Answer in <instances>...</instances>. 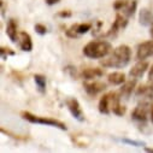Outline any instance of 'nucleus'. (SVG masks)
I'll list each match as a JSON object with an SVG mask.
<instances>
[{
  "instance_id": "1",
  "label": "nucleus",
  "mask_w": 153,
  "mask_h": 153,
  "mask_svg": "<svg viewBox=\"0 0 153 153\" xmlns=\"http://www.w3.org/2000/svg\"><path fill=\"white\" fill-rule=\"evenodd\" d=\"M131 58L130 47L127 45H121L117 48H114L112 54L101 60V65L104 68H113V69H122L127 66Z\"/></svg>"
},
{
  "instance_id": "2",
  "label": "nucleus",
  "mask_w": 153,
  "mask_h": 153,
  "mask_svg": "<svg viewBox=\"0 0 153 153\" xmlns=\"http://www.w3.org/2000/svg\"><path fill=\"white\" fill-rule=\"evenodd\" d=\"M112 51V46L107 41H92L83 47V54L91 59L105 58Z\"/></svg>"
},
{
  "instance_id": "3",
  "label": "nucleus",
  "mask_w": 153,
  "mask_h": 153,
  "mask_svg": "<svg viewBox=\"0 0 153 153\" xmlns=\"http://www.w3.org/2000/svg\"><path fill=\"white\" fill-rule=\"evenodd\" d=\"M21 116L23 120L30 122V123H36V124H42V126H47V127H54V128H58L60 130H66V126L58 121V120H53V118H48V117H40V116H35V114L28 112V111H24L21 113Z\"/></svg>"
},
{
  "instance_id": "4",
  "label": "nucleus",
  "mask_w": 153,
  "mask_h": 153,
  "mask_svg": "<svg viewBox=\"0 0 153 153\" xmlns=\"http://www.w3.org/2000/svg\"><path fill=\"white\" fill-rule=\"evenodd\" d=\"M120 100H122V99L120 98L118 93H112L111 92V93H107V94L102 95L100 101H99V111H100V113L108 114L112 111L113 106L116 105Z\"/></svg>"
},
{
  "instance_id": "5",
  "label": "nucleus",
  "mask_w": 153,
  "mask_h": 153,
  "mask_svg": "<svg viewBox=\"0 0 153 153\" xmlns=\"http://www.w3.org/2000/svg\"><path fill=\"white\" fill-rule=\"evenodd\" d=\"M151 104L148 100H142V102H140L133 111L131 117L135 121L139 122H146L148 118V114L151 113Z\"/></svg>"
},
{
  "instance_id": "6",
  "label": "nucleus",
  "mask_w": 153,
  "mask_h": 153,
  "mask_svg": "<svg viewBox=\"0 0 153 153\" xmlns=\"http://www.w3.org/2000/svg\"><path fill=\"white\" fill-rule=\"evenodd\" d=\"M66 107H68V110L71 113V116L75 120H77L79 122H85V120H86L85 118V113H83V111L81 108L80 102L75 98H71V99L66 100Z\"/></svg>"
},
{
  "instance_id": "7",
  "label": "nucleus",
  "mask_w": 153,
  "mask_h": 153,
  "mask_svg": "<svg viewBox=\"0 0 153 153\" xmlns=\"http://www.w3.org/2000/svg\"><path fill=\"white\" fill-rule=\"evenodd\" d=\"M127 24H128V17L124 16L123 13L118 12L116 15V19H114L113 24L111 25L110 30L107 31V34L105 36H116L120 30H122V29H124L127 27Z\"/></svg>"
},
{
  "instance_id": "8",
  "label": "nucleus",
  "mask_w": 153,
  "mask_h": 153,
  "mask_svg": "<svg viewBox=\"0 0 153 153\" xmlns=\"http://www.w3.org/2000/svg\"><path fill=\"white\" fill-rule=\"evenodd\" d=\"M152 56H153V40L145 41L137 46V50H136L137 60H145Z\"/></svg>"
},
{
  "instance_id": "9",
  "label": "nucleus",
  "mask_w": 153,
  "mask_h": 153,
  "mask_svg": "<svg viewBox=\"0 0 153 153\" xmlns=\"http://www.w3.org/2000/svg\"><path fill=\"white\" fill-rule=\"evenodd\" d=\"M92 29L91 23H79V24H74L66 30V35L69 37H79L86 33H88Z\"/></svg>"
},
{
  "instance_id": "10",
  "label": "nucleus",
  "mask_w": 153,
  "mask_h": 153,
  "mask_svg": "<svg viewBox=\"0 0 153 153\" xmlns=\"http://www.w3.org/2000/svg\"><path fill=\"white\" fill-rule=\"evenodd\" d=\"M147 69H148V63L145 62V60H139V62L130 69L129 76H130L131 79H135V80L141 79L142 76L145 75V72L147 71Z\"/></svg>"
},
{
  "instance_id": "11",
  "label": "nucleus",
  "mask_w": 153,
  "mask_h": 153,
  "mask_svg": "<svg viewBox=\"0 0 153 153\" xmlns=\"http://www.w3.org/2000/svg\"><path fill=\"white\" fill-rule=\"evenodd\" d=\"M135 97L137 99H142V100L153 99V82L140 86L135 92Z\"/></svg>"
},
{
  "instance_id": "12",
  "label": "nucleus",
  "mask_w": 153,
  "mask_h": 153,
  "mask_svg": "<svg viewBox=\"0 0 153 153\" xmlns=\"http://www.w3.org/2000/svg\"><path fill=\"white\" fill-rule=\"evenodd\" d=\"M18 46L22 51L24 52H31L33 50V41H31V36L25 33V31H21L18 34Z\"/></svg>"
},
{
  "instance_id": "13",
  "label": "nucleus",
  "mask_w": 153,
  "mask_h": 153,
  "mask_svg": "<svg viewBox=\"0 0 153 153\" xmlns=\"http://www.w3.org/2000/svg\"><path fill=\"white\" fill-rule=\"evenodd\" d=\"M135 86H136V80L135 79L134 80H130L128 82H124V85L122 86V88L120 89V93H118L120 94V98L122 100H128L130 98V95L133 94Z\"/></svg>"
},
{
  "instance_id": "14",
  "label": "nucleus",
  "mask_w": 153,
  "mask_h": 153,
  "mask_svg": "<svg viewBox=\"0 0 153 153\" xmlns=\"http://www.w3.org/2000/svg\"><path fill=\"white\" fill-rule=\"evenodd\" d=\"M83 87H85V91H86L89 95L94 97V95L101 93L102 91H105L106 85L102 83V82H99V81H94V82H91V83H85Z\"/></svg>"
},
{
  "instance_id": "15",
  "label": "nucleus",
  "mask_w": 153,
  "mask_h": 153,
  "mask_svg": "<svg viewBox=\"0 0 153 153\" xmlns=\"http://www.w3.org/2000/svg\"><path fill=\"white\" fill-rule=\"evenodd\" d=\"M139 21L141 25L152 28L153 27V13L148 11L147 9H142L140 10V13H139Z\"/></svg>"
},
{
  "instance_id": "16",
  "label": "nucleus",
  "mask_w": 153,
  "mask_h": 153,
  "mask_svg": "<svg viewBox=\"0 0 153 153\" xmlns=\"http://www.w3.org/2000/svg\"><path fill=\"white\" fill-rule=\"evenodd\" d=\"M102 75H104V72L99 68H88L81 72V76L85 80H94V79L101 77Z\"/></svg>"
},
{
  "instance_id": "17",
  "label": "nucleus",
  "mask_w": 153,
  "mask_h": 153,
  "mask_svg": "<svg viewBox=\"0 0 153 153\" xmlns=\"http://www.w3.org/2000/svg\"><path fill=\"white\" fill-rule=\"evenodd\" d=\"M6 34L9 36V39L12 42H17L18 40V33H17V23L15 19H10L7 25H6Z\"/></svg>"
},
{
  "instance_id": "18",
  "label": "nucleus",
  "mask_w": 153,
  "mask_h": 153,
  "mask_svg": "<svg viewBox=\"0 0 153 153\" xmlns=\"http://www.w3.org/2000/svg\"><path fill=\"white\" fill-rule=\"evenodd\" d=\"M107 81L111 85H114V86L122 85V83L126 82V75H124V72H120V71L111 72V74L107 75Z\"/></svg>"
},
{
  "instance_id": "19",
  "label": "nucleus",
  "mask_w": 153,
  "mask_h": 153,
  "mask_svg": "<svg viewBox=\"0 0 153 153\" xmlns=\"http://www.w3.org/2000/svg\"><path fill=\"white\" fill-rule=\"evenodd\" d=\"M136 7H137V1L136 0H128V3L126 4V6L122 10H120L118 12H121L124 16H127L128 18H130L131 16H134V13L136 11Z\"/></svg>"
},
{
  "instance_id": "20",
  "label": "nucleus",
  "mask_w": 153,
  "mask_h": 153,
  "mask_svg": "<svg viewBox=\"0 0 153 153\" xmlns=\"http://www.w3.org/2000/svg\"><path fill=\"white\" fill-rule=\"evenodd\" d=\"M34 81H35V85H36V88L41 94H45L46 93V76L41 75V74H36L34 75Z\"/></svg>"
},
{
  "instance_id": "21",
  "label": "nucleus",
  "mask_w": 153,
  "mask_h": 153,
  "mask_svg": "<svg viewBox=\"0 0 153 153\" xmlns=\"http://www.w3.org/2000/svg\"><path fill=\"white\" fill-rule=\"evenodd\" d=\"M112 112L114 113V114H117V116H123V114L126 113V107L121 104V100L113 106V108H112Z\"/></svg>"
},
{
  "instance_id": "22",
  "label": "nucleus",
  "mask_w": 153,
  "mask_h": 153,
  "mask_svg": "<svg viewBox=\"0 0 153 153\" xmlns=\"http://www.w3.org/2000/svg\"><path fill=\"white\" fill-rule=\"evenodd\" d=\"M122 142L128 143V145L134 146V147H145L146 146V143L142 141H136V140H130V139H122Z\"/></svg>"
},
{
  "instance_id": "23",
  "label": "nucleus",
  "mask_w": 153,
  "mask_h": 153,
  "mask_svg": "<svg viewBox=\"0 0 153 153\" xmlns=\"http://www.w3.org/2000/svg\"><path fill=\"white\" fill-rule=\"evenodd\" d=\"M0 54H1L3 59H6L7 56H15V52L11 48H6V47H1L0 48Z\"/></svg>"
},
{
  "instance_id": "24",
  "label": "nucleus",
  "mask_w": 153,
  "mask_h": 153,
  "mask_svg": "<svg viewBox=\"0 0 153 153\" xmlns=\"http://www.w3.org/2000/svg\"><path fill=\"white\" fill-rule=\"evenodd\" d=\"M127 3H128V0H116V1L113 3V9L120 11V10H122L126 6Z\"/></svg>"
},
{
  "instance_id": "25",
  "label": "nucleus",
  "mask_w": 153,
  "mask_h": 153,
  "mask_svg": "<svg viewBox=\"0 0 153 153\" xmlns=\"http://www.w3.org/2000/svg\"><path fill=\"white\" fill-rule=\"evenodd\" d=\"M34 29H35V31H36L37 34H40V35H45V34L47 33V28H46L44 24H35Z\"/></svg>"
},
{
  "instance_id": "26",
  "label": "nucleus",
  "mask_w": 153,
  "mask_h": 153,
  "mask_svg": "<svg viewBox=\"0 0 153 153\" xmlns=\"http://www.w3.org/2000/svg\"><path fill=\"white\" fill-rule=\"evenodd\" d=\"M65 70L71 74V77H74V79L76 77V76H77V74H76V68H74V66H68Z\"/></svg>"
},
{
  "instance_id": "27",
  "label": "nucleus",
  "mask_w": 153,
  "mask_h": 153,
  "mask_svg": "<svg viewBox=\"0 0 153 153\" xmlns=\"http://www.w3.org/2000/svg\"><path fill=\"white\" fill-rule=\"evenodd\" d=\"M58 16L63 17V18H69V17H71V12L70 11H62L58 13Z\"/></svg>"
},
{
  "instance_id": "28",
  "label": "nucleus",
  "mask_w": 153,
  "mask_h": 153,
  "mask_svg": "<svg viewBox=\"0 0 153 153\" xmlns=\"http://www.w3.org/2000/svg\"><path fill=\"white\" fill-rule=\"evenodd\" d=\"M46 1V4L47 5H50V6H53V5H56V4H58L60 0H45Z\"/></svg>"
},
{
  "instance_id": "29",
  "label": "nucleus",
  "mask_w": 153,
  "mask_h": 153,
  "mask_svg": "<svg viewBox=\"0 0 153 153\" xmlns=\"http://www.w3.org/2000/svg\"><path fill=\"white\" fill-rule=\"evenodd\" d=\"M4 15H5V6H4V1L1 0V16L4 17Z\"/></svg>"
},
{
  "instance_id": "30",
  "label": "nucleus",
  "mask_w": 153,
  "mask_h": 153,
  "mask_svg": "<svg viewBox=\"0 0 153 153\" xmlns=\"http://www.w3.org/2000/svg\"><path fill=\"white\" fill-rule=\"evenodd\" d=\"M148 76H149V79H152L153 77V65L151 66V69H149V74H148Z\"/></svg>"
},
{
  "instance_id": "31",
  "label": "nucleus",
  "mask_w": 153,
  "mask_h": 153,
  "mask_svg": "<svg viewBox=\"0 0 153 153\" xmlns=\"http://www.w3.org/2000/svg\"><path fill=\"white\" fill-rule=\"evenodd\" d=\"M143 148H145L146 152H152V153H153V148H148V147H146V146H145Z\"/></svg>"
},
{
  "instance_id": "32",
  "label": "nucleus",
  "mask_w": 153,
  "mask_h": 153,
  "mask_svg": "<svg viewBox=\"0 0 153 153\" xmlns=\"http://www.w3.org/2000/svg\"><path fill=\"white\" fill-rule=\"evenodd\" d=\"M151 120H152V122H153V107H152V110H151Z\"/></svg>"
},
{
  "instance_id": "33",
  "label": "nucleus",
  "mask_w": 153,
  "mask_h": 153,
  "mask_svg": "<svg viewBox=\"0 0 153 153\" xmlns=\"http://www.w3.org/2000/svg\"><path fill=\"white\" fill-rule=\"evenodd\" d=\"M149 33H151V35H152V37H153V27L151 28V31H149Z\"/></svg>"
}]
</instances>
